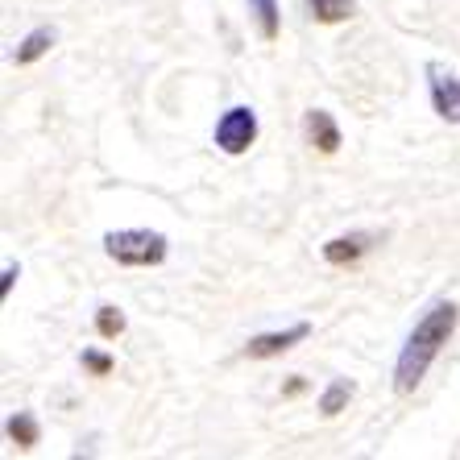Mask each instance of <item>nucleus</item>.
<instances>
[{
    "mask_svg": "<svg viewBox=\"0 0 460 460\" xmlns=\"http://www.w3.org/2000/svg\"><path fill=\"white\" fill-rule=\"evenodd\" d=\"M460 323V307L456 303H436V307L415 323V332L407 336L402 353H398V365H394V390L398 394H415L419 382L428 377L431 361L439 357V349L452 341Z\"/></svg>",
    "mask_w": 460,
    "mask_h": 460,
    "instance_id": "f257e3e1",
    "label": "nucleus"
},
{
    "mask_svg": "<svg viewBox=\"0 0 460 460\" xmlns=\"http://www.w3.org/2000/svg\"><path fill=\"white\" fill-rule=\"evenodd\" d=\"M104 253L120 266H162L166 253H171V241L162 233H150V228H120V233L104 236Z\"/></svg>",
    "mask_w": 460,
    "mask_h": 460,
    "instance_id": "f03ea898",
    "label": "nucleus"
},
{
    "mask_svg": "<svg viewBox=\"0 0 460 460\" xmlns=\"http://www.w3.org/2000/svg\"><path fill=\"white\" fill-rule=\"evenodd\" d=\"M257 141V117H253V108H245V104H236V108H228L225 117L216 120V146L225 154H245L249 146Z\"/></svg>",
    "mask_w": 460,
    "mask_h": 460,
    "instance_id": "7ed1b4c3",
    "label": "nucleus"
},
{
    "mask_svg": "<svg viewBox=\"0 0 460 460\" xmlns=\"http://www.w3.org/2000/svg\"><path fill=\"white\" fill-rule=\"evenodd\" d=\"M428 79H431V108H436L448 125H460V75H452V71L431 63Z\"/></svg>",
    "mask_w": 460,
    "mask_h": 460,
    "instance_id": "20e7f679",
    "label": "nucleus"
},
{
    "mask_svg": "<svg viewBox=\"0 0 460 460\" xmlns=\"http://www.w3.org/2000/svg\"><path fill=\"white\" fill-rule=\"evenodd\" d=\"M311 336V323H290L287 332H266V336H253L245 344V357L249 361H270V357H282L290 353L295 344H303Z\"/></svg>",
    "mask_w": 460,
    "mask_h": 460,
    "instance_id": "39448f33",
    "label": "nucleus"
},
{
    "mask_svg": "<svg viewBox=\"0 0 460 460\" xmlns=\"http://www.w3.org/2000/svg\"><path fill=\"white\" fill-rule=\"evenodd\" d=\"M303 133H307V141L320 154H336V150H341V128H336L332 112H323V108H311L307 120H303Z\"/></svg>",
    "mask_w": 460,
    "mask_h": 460,
    "instance_id": "423d86ee",
    "label": "nucleus"
},
{
    "mask_svg": "<svg viewBox=\"0 0 460 460\" xmlns=\"http://www.w3.org/2000/svg\"><path fill=\"white\" fill-rule=\"evenodd\" d=\"M365 253H369V236L365 233L332 236V241L323 245V261H328V266H353V261H361Z\"/></svg>",
    "mask_w": 460,
    "mask_h": 460,
    "instance_id": "0eeeda50",
    "label": "nucleus"
},
{
    "mask_svg": "<svg viewBox=\"0 0 460 460\" xmlns=\"http://www.w3.org/2000/svg\"><path fill=\"white\" fill-rule=\"evenodd\" d=\"M50 46H54V30H50V25H42V30H33V33H25V38H22V46H17V54H13V63H17V66L38 63Z\"/></svg>",
    "mask_w": 460,
    "mask_h": 460,
    "instance_id": "6e6552de",
    "label": "nucleus"
},
{
    "mask_svg": "<svg viewBox=\"0 0 460 460\" xmlns=\"http://www.w3.org/2000/svg\"><path fill=\"white\" fill-rule=\"evenodd\" d=\"M249 13H253L257 22V33H261V42H279V0H249Z\"/></svg>",
    "mask_w": 460,
    "mask_h": 460,
    "instance_id": "1a4fd4ad",
    "label": "nucleus"
},
{
    "mask_svg": "<svg viewBox=\"0 0 460 460\" xmlns=\"http://www.w3.org/2000/svg\"><path fill=\"white\" fill-rule=\"evenodd\" d=\"M311 4V17L320 25H341V22H349L353 17V0H307Z\"/></svg>",
    "mask_w": 460,
    "mask_h": 460,
    "instance_id": "9d476101",
    "label": "nucleus"
},
{
    "mask_svg": "<svg viewBox=\"0 0 460 460\" xmlns=\"http://www.w3.org/2000/svg\"><path fill=\"white\" fill-rule=\"evenodd\" d=\"M353 394H357V385L349 382V377H336V382L320 394V411H323V415H341V411L349 407V398H353Z\"/></svg>",
    "mask_w": 460,
    "mask_h": 460,
    "instance_id": "9b49d317",
    "label": "nucleus"
},
{
    "mask_svg": "<svg viewBox=\"0 0 460 460\" xmlns=\"http://www.w3.org/2000/svg\"><path fill=\"white\" fill-rule=\"evenodd\" d=\"M9 436H13V444H17V448H33L42 431H38V419H33V415H17V419H9Z\"/></svg>",
    "mask_w": 460,
    "mask_h": 460,
    "instance_id": "f8f14e48",
    "label": "nucleus"
},
{
    "mask_svg": "<svg viewBox=\"0 0 460 460\" xmlns=\"http://www.w3.org/2000/svg\"><path fill=\"white\" fill-rule=\"evenodd\" d=\"M96 332L104 336V341H117V336L125 332V315H120L117 307H100L96 311Z\"/></svg>",
    "mask_w": 460,
    "mask_h": 460,
    "instance_id": "ddd939ff",
    "label": "nucleus"
},
{
    "mask_svg": "<svg viewBox=\"0 0 460 460\" xmlns=\"http://www.w3.org/2000/svg\"><path fill=\"white\" fill-rule=\"evenodd\" d=\"M84 369H87V374H96V377H108V374H112V357L96 353V349H87V353H84Z\"/></svg>",
    "mask_w": 460,
    "mask_h": 460,
    "instance_id": "4468645a",
    "label": "nucleus"
},
{
    "mask_svg": "<svg viewBox=\"0 0 460 460\" xmlns=\"http://www.w3.org/2000/svg\"><path fill=\"white\" fill-rule=\"evenodd\" d=\"M13 279H17V266H9V270H4V279H0V295H9Z\"/></svg>",
    "mask_w": 460,
    "mask_h": 460,
    "instance_id": "2eb2a0df",
    "label": "nucleus"
}]
</instances>
